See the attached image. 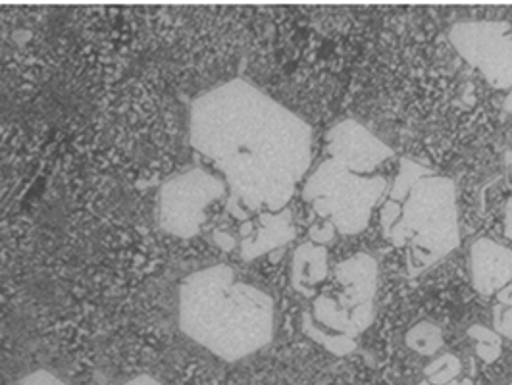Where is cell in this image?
I'll return each mask as SVG.
<instances>
[{
    "label": "cell",
    "instance_id": "cell-1",
    "mask_svg": "<svg viewBox=\"0 0 512 385\" xmlns=\"http://www.w3.org/2000/svg\"><path fill=\"white\" fill-rule=\"evenodd\" d=\"M189 141L224 174L228 210L282 212L307 176L312 129L303 118L245 79L201 95L189 116Z\"/></svg>",
    "mask_w": 512,
    "mask_h": 385
},
{
    "label": "cell",
    "instance_id": "cell-2",
    "mask_svg": "<svg viewBox=\"0 0 512 385\" xmlns=\"http://www.w3.org/2000/svg\"><path fill=\"white\" fill-rule=\"evenodd\" d=\"M274 314L272 297L239 282L228 264L193 272L180 285L181 332L226 362L247 359L270 345Z\"/></svg>",
    "mask_w": 512,
    "mask_h": 385
},
{
    "label": "cell",
    "instance_id": "cell-3",
    "mask_svg": "<svg viewBox=\"0 0 512 385\" xmlns=\"http://www.w3.org/2000/svg\"><path fill=\"white\" fill-rule=\"evenodd\" d=\"M387 241L397 249H409L410 276L455 251L461 243L455 183L436 174L416 181Z\"/></svg>",
    "mask_w": 512,
    "mask_h": 385
},
{
    "label": "cell",
    "instance_id": "cell-4",
    "mask_svg": "<svg viewBox=\"0 0 512 385\" xmlns=\"http://www.w3.org/2000/svg\"><path fill=\"white\" fill-rule=\"evenodd\" d=\"M385 191V178H364L328 158L308 178L303 197L339 233L357 235L368 228L372 210L382 201Z\"/></svg>",
    "mask_w": 512,
    "mask_h": 385
},
{
    "label": "cell",
    "instance_id": "cell-5",
    "mask_svg": "<svg viewBox=\"0 0 512 385\" xmlns=\"http://www.w3.org/2000/svg\"><path fill=\"white\" fill-rule=\"evenodd\" d=\"M228 191L226 181L212 176L203 168L187 170L160 189L158 224L160 228L180 239L199 235L206 222V208L222 199Z\"/></svg>",
    "mask_w": 512,
    "mask_h": 385
},
{
    "label": "cell",
    "instance_id": "cell-6",
    "mask_svg": "<svg viewBox=\"0 0 512 385\" xmlns=\"http://www.w3.org/2000/svg\"><path fill=\"white\" fill-rule=\"evenodd\" d=\"M453 47L495 89H512V31L505 22H462L449 33Z\"/></svg>",
    "mask_w": 512,
    "mask_h": 385
},
{
    "label": "cell",
    "instance_id": "cell-7",
    "mask_svg": "<svg viewBox=\"0 0 512 385\" xmlns=\"http://www.w3.org/2000/svg\"><path fill=\"white\" fill-rule=\"evenodd\" d=\"M326 151L335 162L355 174H372L393 151L355 120H343L326 133Z\"/></svg>",
    "mask_w": 512,
    "mask_h": 385
},
{
    "label": "cell",
    "instance_id": "cell-8",
    "mask_svg": "<svg viewBox=\"0 0 512 385\" xmlns=\"http://www.w3.org/2000/svg\"><path fill=\"white\" fill-rule=\"evenodd\" d=\"M470 264L474 289L486 297L505 289L512 280V251L493 239H478L472 245Z\"/></svg>",
    "mask_w": 512,
    "mask_h": 385
},
{
    "label": "cell",
    "instance_id": "cell-9",
    "mask_svg": "<svg viewBox=\"0 0 512 385\" xmlns=\"http://www.w3.org/2000/svg\"><path fill=\"white\" fill-rule=\"evenodd\" d=\"M335 278L343 285V293L335 299L337 307L343 310H355L360 305L374 303L378 287V262L370 255H355L343 260L335 268Z\"/></svg>",
    "mask_w": 512,
    "mask_h": 385
},
{
    "label": "cell",
    "instance_id": "cell-10",
    "mask_svg": "<svg viewBox=\"0 0 512 385\" xmlns=\"http://www.w3.org/2000/svg\"><path fill=\"white\" fill-rule=\"evenodd\" d=\"M258 222H260V228L255 235H249L241 241L243 260H255L276 249H282L283 245L293 241L297 235L289 208H283L282 212L262 214Z\"/></svg>",
    "mask_w": 512,
    "mask_h": 385
},
{
    "label": "cell",
    "instance_id": "cell-11",
    "mask_svg": "<svg viewBox=\"0 0 512 385\" xmlns=\"http://www.w3.org/2000/svg\"><path fill=\"white\" fill-rule=\"evenodd\" d=\"M376 307L374 303L360 305L355 310H343L337 307L332 297H316L312 318L316 324H320L324 330H330L335 334L347 335L357 339L362 332H366L374 322Z\"/></svg>",
    "mask_w": 512,
    "mask_h": 385
},
{
    "label": "cell",
    "instance_id": "cell-12",
    "mask_svg": "<svg viewBox=\"0 0 512 385\" xmlns=\"http://www.w3.org/2000/svg\"><path fill=\"white\" fill-rule=\"evenodd\" d=\"M328 278V249L312 241L303 243L291 262V285L305 297L314 295V287Z\"/></svg>",
    "mask_w": 512,
    "mask_h": 385
},
{
    "label": "cell",
    "instance_id": "cell-13",
    "mask_svg": "<svg viewBox=\"0 0 512 385\" xmlns=\"http://www.w3.org/2000/svg\"><path fill=\"white\" fill-rule=\"evenodd\" d=\"M303 332L316 341L318 345H322L328 353H332L335 357H345V355H351L355 349H357V339L353 337H347V335L341 334H330L326 332L324 328H320L312 314L305 312L303 314Z\"/></svg>",
    "mask_w": 512,
    "mask_h": 385
},
{
    "label": "cell",
    "instance_id": "cell-14",
    "mask_svg": "<svg viewBox=\"0 0 512 385\" xmlns=\"http://www.w3.org/2000/svg\"><path fill=\"white\" fill-rule=\"evenodd\" d=\"M407 347L422 357H432L443 347V334L432 322H420L407 332Z\"/></svg>",
    "mask_w": 512,
    "mask_h": 385
},
{
    "label": "cell",
    "instance_id": "cell-15",
    "mask_svg": "<svg viewBox=\"0 0 512 385\" xmlns=\"http://www.w3.org/2000/svg\"><path fill=\"white\" fill-rule=\"evenodd\" d=\"M434 172L418 162H412V160H403L401 162V168H399V174L395 178V183L389 191V201H395V203H405L407 195H409L410 189L414 187V183L426 176H432Z\"/></svg>",
    "mask_w": 512,
    "mask_h": 385
},
{
    "label": "cell",
    "instance_id": "cell-16",
    "mask_svg": "<svg viewBox=\"0 0 512 385\" xmlns=\"http://www.w3.org/2000/svg\"><path fill=\"white\" fill-rule=\"evenodd\" d=\"M461 372V360L457 359L455 355H451V353L441 355L439 359L430 362L424 370L428 382L432 385H449L461 376Z\"/></svg>",
    "mask_w": 512,
    "mask_h": 385
},
{
    "label": "cell",
    "instance_id": "cell-17",
    "mask_svg": "<svg viewBox=\"0 0 512 385\" xmlns=\"http://www.w3.org/2000/svg\"><path fill=\"white\" fill-rule=\"evenodd\" d=\"M493 332L512 341V307H503L499 303L493 307Z\"/></svg>",
    "mask_w": 512,
    "mask_h": 385
},
{
    "label": "cell",
    "instance_id": "cell-18",
    "mask_svg": "<svg viewBox=\"0 0 512 385\" xmlns=\"http://www.w3.org/2000/svg\"><path fill=\"white\" fill-rule=\"evenodd\" d=\"M403 214V205L395 203V201H385L382 210H380V224H382V231H384L385 239H389V233L393 230V226L399 222Z\"/></svg>",
    "mask_w": 512,
    "mask_h": 385
},
{
    "label": "cell",
    "instance_id": "cell-19",
    "mask_svg": "<svg viewBox=\"0 0 512 385\" xmlns=\"http://www.w3.org/2000/svg\"><path fill=\"white\" fill-rule=\"evenodd\" d=\"M335 226H333L330 220H326V222H322V224H314L310 231H308V235H310V239H312V243H316V245H326V243H332L333 239H335Z\"/></svg>",
    "mask_w": 512,
    "mask_h": 385
},
{
    "label": "cell",
    "instance_id": "cell-20",
    "mask_svg": "<svg viewBox=\"0 0 512 385\" xmlns=\"http://www.w3.org/2000/svg\"><path fill=\"white\" fill-rule=\"evenodd\" d=\"M10 385H68L62 382L58 376H54L49 370H37L27 374L26 378H22L20 382Z\"/></svg>",
    "mask_w": 512,
    "mask_h": 385
},
{
    "label": "cell",
    "instance_id": "cell-21",
    "mask_svg": "<svg viewBox=\"0 0 512 385\" xmlns=\"http://www.w3.org/2000/svg\"><path fill=\"white\" fill-rule=\"evenodd\" d=\"M468 337H472L476 343H495L501 345V335L493 330H489L482 324H474L468 328Z\"/></svg>",
    "mask_w": 512,
    "mask_h": 385
},
{
    "label": "cell",
    "instance_id": "cell-22",
    "mask_svg": "<svg viewBox=\"0 0 512 385\" xmlns=\"http://www.w3.org/2000/svg\"><path fill=\"white\" fill-rule=\"evenodd\" d=\"M501 345H495V343H476V353L478 357L484 360V362H495V360L501 357Z\"/></svg>",
    "mask_w": 512,
    "mask_h": 385
},
{
    "label": "cell",
    "instance_id": "cell-23",
    "mask_svg": "<svg viewBox=\"0 0 512 385\" xmlns=\"http://www.w3.org/2000/svg\"><path fill=\"white\" fill-rule=\"evenodd\" d=\"M214 241L224 249V251H231L235 247V239L228 235V233H222V231H216L214 233Z\"/></svg>",
    "mask_w": 512,
    "mask_h": 385
},
{
    "label": "cell",
    "instance_id": "cell-24",
    "mask_svg": "<svg viewBox=\"0 0 512 385\" xmlns=\"http://www.w3.org/2000/svg\"><path fill=\"white\" fill-rule=\"evenodd\" d=\"M497 301H499V305H503V307H512V285H507L505 289L499 291Z\"/></svg>",
    "mask_w": 512,
    "mask_h": 385
},
{
    "label": "cell",
    "instance_id": "cell-25",
    "mask_svg": "<svg viewBox=\"0 0 512 385\" xmlns=\"http://www.w3.org/2000/svg\"><path fill=\"white\" fill-rule=\"evenodd\" d=\"M122 385H164L160 384L158 380H154L151 376H139V378H133V380H129L126 384Z\"/></svg>",
    "mask_w": 512,
    "mask_h": 385
},
{
    "label": "cell",
    "instance_id": "cell-26",
    "mask_svg": "<svg viewBox=\"0 0 512 385\" xmlns=\"http://www.w3.org/2000/svg\"><path fill=\"white\" fill-rule=\"evenodd\" d=\"M505 235L512 241V199L507 203V212H505Z\"/></svg>",
    "mask_w": 512,
    "mask_h": 385
},
{
    "label": "cell",
    "instance_id": "cell-27",
    "mask_svg": "<svg viewBox=\"0 0 512 385\" xmlns=\"http://www.w3.org/2000/svg\"><path fill=\"white\" fill-rule=\"evenodd\" d=\"M418 385H432L428 380L426 382H420ZM449 385H472V382L470 380H455V382H451Z\"/></svg>",
    "mask_w": 512,
    "mask_h": 385
},
{
    "label": "cell",
    "instance_id": "cell-28",
    "mask_svg": "<svg viewBox=\"0 0 512 385\" xmlns=\"http://www.w3.org/2000/svg\"><path fill=\"white\" fill-rule=\"evenodd\" d=\"M505 110H507V112H511L512 114V93L509 95V97H507V101H505Z\"/></svg>",
    "mask_w": 512,
    "mask_h": 385
}]
</instances>
